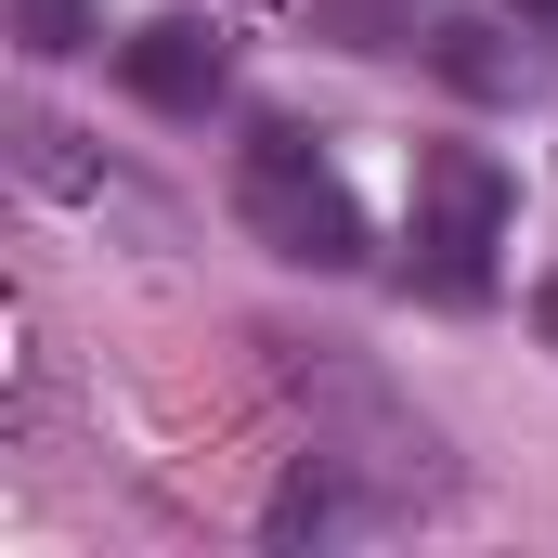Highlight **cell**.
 Returning a JSON list of instances; mask_svg holds the SVG:
<instances>
[{"instance_id": "obj_3", "label": "cell", "mask_w": 558, "mask_h": 558, "mask_svg": "<svg viewBox=\"0 0 558 558\" xmlns=\"http://www.w3.org/2000/svg\"><path fill=\"white\" fill-rule=\"evenodd\" d=\"M416 65L454 78L468 105H533V92H546V52H533L507 13H428V26H416Z\"/></svg>"}, {"instance_id": "obj_1", "label": "cell", "mask_w": 558, "mask_h": 558, "mask_svg": "<svg viewBox=\"0 0 558 558\" xmlns=\"http://www.w3.org/2000/svg\"><path fill=\"white\" fill-rule=\"evenodd\" d=\"M234 221H247L274 260H299V274H364V260H377L351 182H338L299 131H260L247 156H234Z\"/></svg>"}, {"instance_id": "obj_4", "label": "cell", "mask_w": 558, "mask_h": 558, "mask_svg": "<svg viewBox=\"0 0 558 558\" xmlns=\"http://www.w3.org/2000/svg\"><path fill=\"white\" fill-rule=\"evenodd\" d=\"M118 78H131L156 118H208L221 92H234V52H221V26H195V13H156L118 39Z\"/></svg>"}, {"instance_id": "obj_5", "label": "cell", "mask_w": 558, "mask_h": 558, "mask_svg": "<svg viewBox=\"0 0 558 558\" xmlns=\"http://www.w3.org/2000/svg\"><path fill=\"white\" fill-rule=\"evenodd\" d=\"M13 169L39 182V195H65V208H92V221H131V234H156L169 208L143 195L131 169H105V156H78V131H52V118H13Z\"/></svg>"}, {"instance_id": "obj_8", "label": "cell", "mask_w": 558, "mask_h": 558, "mask_svg": "<svg viewBox=\"0 0 558 558\" xmlns=\"http://www.w3.org/2000/svg\"><path fill=\"white\" fill-rule=\"evenodd\" d=\"M533 325H546V351H558V274H546V286H533Z\"/></svg>"}, {"instance_id": "obj_7", "label": "cell", "mask_w": 558, "mask_h": 558, "mask_svg": "<svg viewBox=\"0 0 558 558\" xmlns=\"http://www.w3.org/2000/svg\"><path fill=\"white\" fill-rule=\"evenodd\" d=\"M13 39H26L39 65H65V52L105 39V0H13Z\"/></svg>"}, {"instance_id": "obj_6", "label": "cell", "mask_w": 558, "mask_h": 558, "mask_svg": "<svg viewBox=\"0 0 558 558\" xmlns=\"http://www.w3.org/2000/svg\"><path fill=\"white\" fill-rule=\"evenodd\" d=\"M299 26L338 39V52H416L428 0H299Z\"/></svg>"}, {"instance_id": "obj_2", "label": "cell", "mask_w": 558, "mask_h": 558, "mask_svg": "<svg viewBox=\"0 0 558 558\" xmlns=\"http://www.w3.org/2000/svg\"><path fill=\"white\" fill-rule=\"evenodd\" d=\"M507 208H520V182H507L481 143H428L416 156V286L428 299H481V286H494Z\"/></svg>"}, {"instance_id": "obj_9", "label": "cell", "mask_w": 558, "mask_h": 558, "mask_svg": "<svg viewBox=\"0 0 558 558\" xmlns=\"http://www.w3.org/2000/svg\"><path fill=\"white\" fill-rule=\"evenodd\" d=\"M507 13H533V26H558V0H507Z\"/></svg>"}]
</instances>
